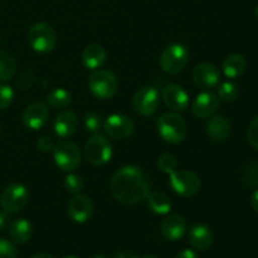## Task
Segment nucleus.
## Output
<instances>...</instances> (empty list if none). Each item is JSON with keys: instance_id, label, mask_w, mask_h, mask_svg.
<instances>
[{"instance_id": "nucleus-25", "label": "nucleus", "mask_w": 258, "mask_h": 258, "mask_svg": "<svg viewBox=\"0 0 258 258\" xmlns=\"http://www.w3.org/2000/svg\"><path fill=\"white\" fill-rule=\"evenodd\" d=\"M72 101V96L64 88H55L47 96V102L53 108H66Z\"/></svg>"}, {"instance_id": "nucleus-37", "label": "nucleus", "mask_w": 258, "mask_h": 258, "mask_svg": "<svg viewBox=\"0 0 258 258\" xmlns=\"http://www.w3.org/2000/svg\"><path fill=\"white\" fill-rule=\"evenodd\" d=\"M175 258H199V256L193 249H183V251L176 254Z\"/></svg>"}, {"instance_id": "nucleus-33", "label": "nucleus", "mask_w": 258, "mask_h": 258, "mask_svg": "<svg viewBox=\"0 0 258 258\" xmlns=\"http://www.w3.org/2000/svg\"><path fill=\"white\" fill-rule=\"evenodd\" d=\"M247 138H248L249 144L258 150V115L252 118L251 123L247 130Z\"/></svg>"}, {"instance_id": "nucleus-5", "label": "nucleus", "mask_w": 258, "mask_h": 258, "mask_svg": "<svg viewBox=\"0 0 258 258\" xmlns=\"http://www.w3.org/2000/svg\"><path fill=\"white\" fill-rule=\"evenodd\" d=\"M28 43L34 52L49 53L57 44V35L47 23H35L28 30Z\"/></svg>"}, {"instance_id": "nucleus-9", "label": "nucleus", "mask_w": 258, "mask_h": 258, "mask_svg": "<svg viewBox=\"0 0 258 258\" xmlns=\"http://www.w3.org/2000/svg\"><path fill=\"white\" fill-rule=\"evenodd\" d=\"M28 201H29L28 189L23 184L13 183L3 191L0 204H2L3 211L9 214H14L22 211L27 206Z\"/></svg>"}, {"instance_id": "nucleus-6", "label": "nucleus", "mask_w": 258, "mask_h": 258, "mask_svg": "<svg viewBox=\"0 0 258 258\" xmlns=\"http://www.w3.org/2000/svg\"><path fill=\"white\" fill-rule=\"evenodd\" d=\"M87 160L95 166H102L112 158V146L108 139L100 133L92 134L85 146Z\"/></svg>"}, {"instance_id": "nucleus-30", "label": "nucleus", "mask_w": 258, "mask_h": 258, "mask_svg": "<svg viewBox=\"0 0 258 258\" xmlns=\"http://www.w3.org/2000/svg\"><path fill=\"white\" fill-rule=\"evenodd\" d=\"M85 128L91 134H96L102 127V118L96 112H87L85 115Z\"/></svg>"}, {"instance_id": "nucleus-26", "label": "nucleus", "mask_w": 258, "mask_h": 258, "mask_svg": "<svg viewBox=\"0 0 258 258\" xmlns=\"http://www.w3.org/2000/svg\"><path fill=\"white\" fill-rule=\"evenodd\" d=\"M17 72V62L7 52H0V81H8Z\"/></svg>"}, {"instance_id": "nucleus-28", "label": "nucleus", "mask_w": 258, "mask_h": 258, "mask_svg": "<svg viewBox=\"0 0 258 258\" xmlns=\"http://www.w3.org/2000/svg\"><path fill=\"white\" fill-rule=\"evenodd\" d=\"M158 166L163 173L171 174L174 170H176V168H178V160H176V158L173 154H163V155L158 159Z\"/></svg>"}, {"instance_id": "nucleus-42", "label": "nucleus", "mask_w": 258, "mask_h": 258, "mask_svg": "<svg viewBox=\"0 0 258 258\" xmlns=\"http://www.w3.org/2000/svg\"><path fill=\"white\" fill-rule=\"evenodd\" d=\"M63 258H80V257H77V256H73V254H68V256L63 257Z\"/></svg>"}, {"instance_id": "nucleus-2", "label": "nucleus", "mask_w": 258, "mask_h": 258, "mask_svg": "<svg viewBox=\"0 0 258 258\" xmlns=\"http://www.w3.org/2000/svg\"><path fill=\"white\" fill-rule=\"evenodd\" d=\"M158 133L165 143L178 145L188 135V126L180 115L174 112L163 113L156 121Z\"/></svg>"}, {"instance_id": "nucleus-31", "label": "nucleus", "mask_w": 258, "mask_h": 258, "mask_svg": "<svg viewBox=\"0 0 258 258\" xmlns=\"http://www.w3.org/2000/svg\"><path fill=\"white\" fill-rule=\"evenodd\" d=\"M14 100V91L10 86L0 85V110H5Z\"/></svg>"}, {"instance_id": "nucleus-17", "label": "nucleus", "mask_w": 258, "mask_h": 258, "mask_svg": "<svg viewBox=\"0 0 258 258\" xmlns=\"http://www.w3.org/2000/svg\"><path fill=\"white\" fill-rule=\"evenodd\" d=\"M78 126L77 116L70 110H63L55 116L53 122L54 134L60 139H67L76 133Z\"/></svg>"}, {"instance_id": "nucleus-16", "label": "nucleus", "mask_w": 258, "mask_h": 258, "mask_svg": "<svg viewBox=\"0 0 258 258\" xmlns=\"http://www.w3.org/2000/svg\"><path fill=\"white\" fill-rule=\"evenodd\" d=\"M164 103L173 111H184L189 106V95L181 86L170 83L161 92Z\"/></svg>"}, {"instance_id": "nucleus-11", "label": "nucleus", "mask_w": 258, "mask_h": 258, "mask_svg": "<svg viewBox=\"0 0 258 258\" xmlns=\"http://www.w3.org/2000/svg\"><path fill=\"white\" fill-rule=\"evenodd\" d=\"M134 121L128 116L112 113L103 122L105 133L115 140H123L134 133Z\"/></svg>"}, {"instance_id": "nucleus-36", "label": "nucleus", "mask_w": 258, "mask_h": 258, "mask_svg": "<svg viewBox=\"0 0 258 258\" xmlns=\"http://www.w3.org/2000/svg\"><path fill=\"white\" fill-rule=\"evenodd\" d=\"M10 224V218L9 213H7L5 211H0V231H4L9 227Z\"/></svg>"}, {"instance_id": "nucleus-38", "label": "nucleus", "mask_w": 258, "mask_h": 258, "mask_svg": "<svg viewBox=\"0 0 258 258\" xmlns=\"http://www.w3.org/2000/svg\"><path fill=\"white\" fill-rule=\"evenodd\" d=\"M113 258H159L158 256H155V254H146L145 257H138L135 256L134 253H127V252H121V253H117L115 254V257Z\"/></svg>"}, {"instance_id": "nucleus-27", "label": "nucleus", "mask_w": 258, "mask_h": 258, "mask_svg": "<svg viewBox=\"0 0 258 258\" xmlns=\"http://www.w3.org/2000/svg\"><path fill=\"white\" fill-rule=\"evenodd\" d=\"M238 86L234 82H231V81H226V82H222L218 87V97L221 100L227 101H234L237 97H238Z\"/></svg>"}, {"instance_id": "nucleus-39", "label": "nucleus", "mask_w": 258, "mask_h": 258, "mask_svg": "<svg viewBox=\"0 0 258 258\" xmlns=\"http://www.w3.org/2000/svg\"><path fill=\"white\" fill-rule=\"evenodd\" d=\"M251 207L256 213H258V189L252 193L251 196Z\"/></svg>"}, {"instance_id": "nucleus-21", "label": "nucleus", "mask_w": 258, "mask_h": 258, "mask_svg": "<svg viewBox=\"0 0 258 258\" xmlns=\"http://www.w3.org/2000/svg\"><path fill=\"white\" fill-rule=\"evenodd\" d=\"M107 58L105 48L100 44H90L85 48L82 53V62L88 70H98L102 67Z\"/></svg>"}, {"instance_id": "nucleus-7", "label": "nucleus", "mask_w": 258, "mask_h": 258, "mask_svg": "<svg viewBox=\"0 0 258 258\" xmlns=\"http://www.w3.org/2000/svg\"><path fill=\"white\" fill-rule=\"evenodd\" d=\"M54 163L60 170L72 173L81 164V150L75 143L63 140L55 144L53 149Z\"/></svg>"}, {"instance_id": "nucleus-1", "label": "nucleus", "mask_w": 258, "mask_h": 258, "mask_svg": "<svg viewBox=\"0 0 258 258\" xmlns=\"http://www.w3.org/2000/svg\"><path fill=\"white\" fill-rule=\"evenodd\" d=\"M110 190L118 203L123 206H135L145 201L149 196L151 191V181L141 168L126 165L112 175Z\"/></svg>"}, {"instance_id": "nucleus-22", "label": "nucleus", "mask_w": 258, "mask_h": 258, "mask_svg": "<svg viewBox=\"0 0 258 258\" xmlns=\"http://www.w3.org/2000/svg\"><path fill=\"white\" fill-rule=\"evenodd\" d=\"M8 229H9L10 238L17 244H23L28 242L33 234L32 223L24 218H18L10 222Z\"/></svg>"}, {"instance_id": "nucleus-29", "label": "nucleus", "mask_w": 258, "mask_h": 258, "mask_svg": "<svg viewBox=\"0 0 258 258\" xmlns=\"http://www.w3.org/2000/svg\"><path fill=\"white\" fill-rule=\"evenodd\" d=\"M64 189L71 194H78L82 191L83 189V180L80 175L77 174H68L64 178Z\"/></svg>"}, {"instance_id": "nucleus-32", "label": "nucleus", "mask_w": 258, "mask_h": 258, "mask_svg": "<svg viewBox=\"0 0 258 258\" xmlns=\"http://www.w3.org/2000/svg\"><path fill=\"white\" fill-rule=\"evenodd\" d=\"M17 247L12 242L0 238V258H17Z\"/></svg>"}, {"instance_id": "nucleus-23", "label": "nucleus", "mask_w": 258, "mask_h": 258, "mask_svg": "<svg viewBox=\"0 0 258 258\" xmlns=\"http://www.w3.org/2000/svg\"><path fill=\"white\" fill-rule=\"evenodd\" d=\"M223 73L226 75V77L228 78H238L241 77L244 73L247 68V60L239 53H233V54H229L228 57L224 59L223 64Z\"/></svg>"}, {"instance_id": "nucleus-24", "label": "nucleus", "mask_w": 258, "mask_h": 258, "mask_svg": "<svg viewBox=\"0 0 258 258\" xmlns=\"http://www.w3.org/2000/svg\"><path fill=\"white\" fill-rule=\"evenodd\" d=\"M145 201L149 209L159 216H166L171 211L170 198L163 191H150Z\"/></svg>"}, {"instance_id": "nucleus-14", "label": "nucleus", "mask_w": 258, "mask_h": 258, "mask_svg": "<svg viewBox=\"0 0 258 258\" xmlns=\"http://www.w3.org/2000/svg\"><path fill=\"white\" fill-rule=\"evenodd\" d=\"M219 108V97L211 91H204L194 98L191 112L198 118H208Z\"/></svg>"}, {"instance_id": "nucleus-40", "label": "nucleus", "mask_w": 258, "mask_h": 258, "mask_svg": "<svg viewBox=\"0 0 258 258\" xmlns=\"http://www.w3.org/2000/svg\"><path fill=\"white\" fill-rule=\"evenodd\" d=\"M32 258H54V257H53L52 254H48V253H37Z\"/></svg>"}, {"instance_id": "nucleus-20", "label": "nucleus", "mask_w": 258, "mask_h": 258, "mask_svg": "<svg viewBox=\"0 0 258 258\" xmlns=\"http://www.w3.org/2000/svg\"><path fill=\"white\" fill-rule=\"evenodd\" d=\"M206 127L208 136L216 143L228 140L232 131L231 122L224 116H211Z\"/></svg>"}, {"instance_id": "nucleus-3", "label": "nucleus", "mask_w": 258, "mask_h": 258, "mask_svg": "<svg viewBox=\"0 0 258 258\" xmlns=\"http://www.w3.org/2000/svg\"><path fill=\"white\" fill-rule=\"evenodd\" d=\"M88 88L97 98L108 100L117 93L118 81L112 72L98 68L88 77Z\"/></svg>"}, {"instance_id": "nucleus-35", "label": "nucleus", "mask_w": 258, "mask_h": 258, "mask_svg": "<svg viewBox=\"0 0 258 258\" xmlns=\"http://www.w3.org/2000/svg\"><path fill=\"white\" fill-rule=\"evenodd\" d=\"M246 180L248 181L251 185H258V165L254 164L252 168L248 169L246 175Z\"/></svg>"}, {"instance_id": "nucleus-10", "label": "nucleus", "mask_w": 258, "mask_h": 258, "mask_svg": "<svg viewBox=\"0 0 258 258\" xmlns=\"http://www.w3.org/2000/svg\"><path fill=\"white\" fill-rule=\"evenodd\" d=\"M160 105V95L155 87H143L134 95L133 107L141 116H151Z\"/></svg>"}, {"instance_id": "nucleus-19", "label": "nucleus", "mask_w": 258, "mask_h": 258, "mask_svg": "<svg viewBox=\"0 0 258 258\" xmlns=\"http://www.w3.org/2000/svg\"><path fill=\"white\" fill-rule=\"evenodd\" d=\"M188 241L193 248L198 251H206L213 243V233L208 226L203 223H197L189 229Z\"/></svg>"}, {"instance_id": "nucleus-43", "label": "nucleus", "mask_w": 258, "mask_h": 258, "mask_svg": "<svg viewBox=\"0 0 258 258\" xmlns=\"http://www.w3.org/2000/svg\"><path fill=\"white\" fill-rule=\"evenodd\" d=\"M254 13H256V17L258 18V4L256 5V9H254Z\"/></svg>"}, {"instance_id": "nucleus-4", "label": "nucleus", "mask_w": 258, "mask_h": 258, "mask_svg": "<svg viewBox=\"0 0 258 258\" xmlns=\"http://www.w3.org/2000/svg\"><path fill=\"white\" fill-rule=\"evenodd\" d=\"M189 50L185 45L180 43H174L168 45L161 53L159 64L160 68L168 75H176L186 67L189 62Z\"/></svg>"}, {"instance_id": "nucleus-12", "label": "nucleus", "mask_w": 258, "mask_h": 258, "mask_svg": "<svg viewBox=\"0 0 258 258\" xmlns=\"http://www.w3.org/2000/svg\"><path fill=\"white\" fill-rule=\"evenodd\" d=\"M67 214L75 223H85L92 217L93 203L91 198L85 194H75L67 207Z\"/></svg>"}, {"instance_id": "nucleus-15", "label": "nucleus", "mask_w": 258, "mask_h": 258, "mask_svg": "<svg viewBox=\"0 0 258 258\" xmlns=\"http://www.w3.org/2000/svg\"><path fill=\"white\" fill-rule=\"evenodd\" d=\"M49 111L44 102H34L28 106L23 112V123L27 128L38 131L47 123Z\"/></svg>"}, {"instance_id": "nucleus-18", "label": "nucleus", "mask_w": 258, "mask_h": 258, "mask_svg": "<svg viewBox=\"0 0 258 258\" xmlns=\"http://www.w3.org/2000/svg\"><path fill=\"white\" fill-rule=\"evenodd\" d=\"M160 231L161 234L169 241H178L183 238L186 232L185 219L178 214H169L161 222Z\"/></svg>"}, {"instance_id": "nucleus-34", "label": "nucleus", "mask_w": 258, "mask_h": 258, "mask_svg": "<svg viewBox=\"0 0 258 258\" xmlns=\"http://www.w3.org/2000/svg\"><path fill=\"white\" fill-rule=\"evenodd\" d=\"M54 141L53 139H50L49 136H40L37 141V146L40 151L43 153H49V151H53L54 149Z\"/></svg>"}, {"instance_id": "nucleus-13", "label": "nucleus", "mask_w": 258, "mask_h": 258, "mask_svg": "<svg viewBox=\"0 0 258 258\" xmlns=\"http://www.w3.org/2000/svg\"><path fill=\"white\" fill-rule=\"evenodd\" d=\"M191 78L198 87L204 88V90H211V88L217 87L219 85L221 72L212 63H201V64L194 67L193 72H191Z\"/></svg>"}, {"instance_id": "nucleus-8", "label": "nucleus", "mask_w": 258, "mask_h": 258, "mask_svg": "<svg viewBox=\"0 0 258 258\" xmlns=\"http://www.w3.org/2000/svg\"><path fill=\"white\" fill-rule=\"evenodd\" d=\"M169 185L181 197H193L201 189V179L190 170H174L169 174Z\"/></svg>"}, {"instance_id": "nucleus-41", "label": "nucleus", "mask_w": 258, "mask_h": 258, "mask_svg": "<svg viewBox=\"0 0 258 258\" xmlns=\"http://www.w3.org/2000/svg\"><path fill=\"white\" fill-rule=\"evenodd\" d=\"M92 258H108V257H106L105 254H101L100 253V254H96V256H93Z\"/></svg>"}]
</instances>
